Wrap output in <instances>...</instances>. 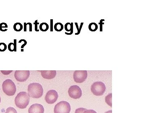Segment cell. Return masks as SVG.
I'll return each instance as SVG.
<instances>
[{"mask_svg":"<svg viewBox=\"0 0 151 113\" xmlns=\"http://www.w3.org/2000/svg\"><path fill=\"white\" fill-rule=\"evenodd\" d=\"M84 113H97L93 110H87L84 112Z\"/></svg>","mask_w":151,"mask_h":113,"instance_id":"cell-26","label":"cell"},{"mask_svg":"<svg viewBox=\"0 0 151 113\" xmlns=\"http://www.w3.org/2000/svg\"><path fill=\"white\" fill-rule=\"evenodd\" d=\"M49 25L46 23H42L40 25V29L42 31H46L49 29Z\"/></svg>","mask_w":151,"mask_h":113,"instance_id":"cell-17","label":"cell"},{"mask_svg":"<svg viewBox=\"0 0 151 113\" xmlns=\"http://www.w3.org/2000/svg\"><path fill=\"white\" fill-rule=\"evenodd\" d=\"M89 29L92 31H95L98 29V25L95 23H91L89 25Z\"/></svg>","mask_w":151,"mask_h":113,"instance_id":"cell-18","label":"cell"},{"mask_svg":"<svg viewBox=\"0 0 151 113\" xmlns=\"http://www.w3.org/2000/svg\"><path fill=\"white\" fill-rule=\"evenodd\" d=\"M40 72L42 78L47 80L53 79L56 75L55 70H41Z\"/></svg>","mask_w":151,"mask_h":113,"instance_id":"cell-11","label":"cell"},{"mask_svg":"<svg viewBox=\"0 0 151 113\" xmlns=\"http://www.w3.org/2000/svg\"><path fill=\"white\" fill-rule=\"evenodd\" d=\"M68 95L70 98L77 99L82 96V91L80 87L77 85L70 86L68 91Z\"/></svg>","mask_w":151,"mask_h":113,"instance_id":"cell-7","label":"cell"},{"mask_svg":"<svg viewBox=\"0 0 151 113\" xmlns=\"http://www.w3.org/2000/svg\"><path fill=\"white\" fill-rule=\"evenodd\" d=\"M105 113H112V111H109L108 112H106Z\"/></svg>","mask_w":151,"mask_h":113,"instance_id":"cell-31","label":"cell"},{"mask_svg":"<svg viewBox=\"0 0 151 113\" xmlns=\"http://www.w3.org/2000/svg\"><path fill=\"white\" fill-rule=\"evenodd\" d=\"M103 21H105V19H101L100 23H99V24L100 25V31H103V25L104 24Z\"/></svg>","mask_w":151,"mask_h":113,"instance_id":"cell-24","label":"cell"},{"mask_svg":"<svg viewBox=\"0 0 151 113\" xmlns=\"http://www.w3.org/2000/svg\"><path fill=\"white\" fill-rule=\"evenodd\" d=\"M58 99V94L56 91L51 90L49 91L46 94L45 97V101L47 104H54Z\"/></svg>","mask_w":151,"mask_h":113,"instance_id":"cell-9","label":"cell"},{"mask_svg":"<svg viewBox=\"0 0 151 113\" xmlns=\"http://www.w3.org/2000/svg\"><path fill=\"white\" fill-rule=\"evenodd\" d=\"M20 41H24V44L21 46V48L23 49L24 47V46H25V45H26V44H27V41L26 40H25V39H21Z\"/></svg>","mask_w":151,"mask_h":113,"instance_id":"cell-27","label":"cell"},{"mask_svg":"<svg viewBox=\"0 0 151 113\" xmlns=\"http://www.w3.org/2000/svg\"><path fill=\"white\" fill-rule=\"evenodd\" d=\"M29 76V70H16L15 72V78L18 82H25L28 79Z\"/></svg>","mask_w":151,"mask_h":113,"instance_id":"cell-8","label":"cell"},{"mask_svg":"<svg viewBox=\"0 0 151 113\" xmlns=\"http://www.w3.org/2000/svg\"><path fill=\"white\" fill-rule=\"evenodd\" d=\"M30 97L26 92H21L17 95L15 99V103L18 108L25 109L29 104Z\"/></svg>","mask_w":151,"mask_h":113,"instance_id":"cell-2","label":"cell"},{"mask_svg":"<svg viewBox=\"0 0 151 113\" xmlns=\"http://www.w3.org/2000/svg\"><path fill=\"white\" fill-rule=\"evenodd\" d=\"M29 25V31H32V24L31 23H27V25Z\"/></svg>","mask_w":151,"mask_h":113,"instance_id":"cell-29","label":"cell"},{"mask_svg":"<svg viewBox=\"0 0 151 113\" xmlns=\"http://www.w3.org/2000/svg\"><path fill=\"white\" fill-rule=\"evenodd\" d=\"M3 28H8V25L5 23H1L0 24V31H4Z\"/></svg>","mask_w":151,"mask_h":113,"instance_id":"cell-23","label":"cell"},{"mask_svg":"<svg viewBox=\"0 0 151 113\" xmlns=\"http://www.w3.org/2000/svg\"><path fill=\"white\" fill-rule=\"evenodd\" d=\"M106 90V86L103 82H96L93 83L91 86V92L96 96H101L103 95Z\"/></svg>","mask_w":151,"mask_h":113,"instance_id":"cell-4","label":"cell"},{"mask_svg":"<svg viewBox=\"0 0 151 113\" xmlns=\"http://www.w3.org/2000/svg\"><path fill=\"white\" fill-rule=\"evenodd\" d=\"M29 113H44V108L40 104H34L30 106L28 109Z\"/></svg>","mask_w":151,"mask_h":113,"instance_id":"cell-10","label":"cell"},{"mask_svg":"<svg viewBox=\"0 0 151 113\" xmlns=\"http://www.w3.org/2000/svg\"><path fill=\"white\" fill-rule=\"evenodd\" d=\"M23 28L22 25L20 23H16L14 25V29L15 31H20Z\"/></svg>","mask_w":151,"mask_h":113,"instance_id":"cell-16","label":"cell"},{"mask_svg":"<svg viewBox=\"0 0 151 113\" xmlns=\"http://www.w3.org/2000/svg\"><path fill=\"white\" fill-rule=\"evenodd\" d=\"M86 110V109L83 108H78L76 110L75 113H84V111Z\"/></svg>","mask_w":151,"mask_h":113,"instance_id":"cell-22","label":"cell"},{"mask_svg":"<svg viewBox=\"0 0 151 113\" xmlns=\"http://www.w3.org/2000/svg\"><path fill=\"white\" fill-rule=\"evenodd\" d=\"M14 43H10L8 46L9 51H17V40L14 39Z\"/></svg>","mask_w":151,"mask_h":113,"instance_id":"cell-13","label":"cell"},{"mask_svg":"<svg viewBox=\"0 0 151 113\" xmlns=\"http://www.w3.org/2000/svg\"><path fill=\"white\" fill-rule=\"evenodd\" d=\"M28 92L29 97L34 99H39L43 95V88L38 83H32L28 86Z\"/></svg>","mask_w":151,"mask_h":113,"instance_id":"cell-1","label":"cell"},{"mask_svg":"<svg viewBox=\"0 0 151 113\" xmlns=\"http://www.w3.org/2000/svg\"><path fill=\"white\" fill-rule=\"evenodd\" d=\"M73 23H67L65 24V29L67 31H70V33H67L65 32V34L67 35H71L73 33Z\"/></svg>","mask_w":151,"mask_h":113,"instance_id":"cell-12","label":"cell"},{"mask_svg":"<svg viewBox=\"0 0 151 113\" xmlns=\"http://www.w3.org/2000/svg\"><path fill=\"white\" fill-rule=\"evenodd\" d=\"M71 108L70 104L65 101L58 103L54 109V113H70Z\"/></svg>","mask_w":151,"mask_h":113,"instance_id":"cell-5","label":"cell"},{"mask_svg":"<svg viewBox=\"0 0 151 113\" xmlns=\"http://www.w3.org/2000/svg\"><path fill=\"white\" fill-rule=\"evenodd\" d=\"M39 24V23H38L37 20H36L35 23H34V24L35 25V29L36 31H39V29H38L37 28V25Z\"/></svg>","mask_w":151,"mask_h":113,"instance_id":"cell-25","label":"cell"},{"mask_svg":"<svg viewBox=\"0 0 151 113\" xmlns=\"http://www.w3.org/2000/svg\"><path fill=\"white\" fill-rule=\"evenodd\" d=\"M64 26L61 23H57L54 25V28L57 31H61L63 29Z\"/></svg>","mask_w":151,"mask_h":113,"instance_id":"cell-15","label":"cell"},{"mask_svg":"<svg viewBox=\"0 0 151 113\" xmlns=\"http://www.w3.org/2000/svg\"><path fill=\"white\" fill-rule=\"evenodd\" d=\"M1 97H0V103H1Z\"/></svg>","mask_w":151,"mask_h":113,"instance_id":"cell-32","label":"cell"},{"mask_svg":"<svg viewBox=\"0 0 151 113\" xmlns=\"http://www.w3.org/2000/svg\"><path fill=\"white\" fill-rule=\"evenodd\" d=\"M76 26V28L77 29V33H75V35H78L80 34V31H81V29H82V26L84 24V23H81V24H80V28H78V24L77 23H75Z\"/></svg>","mask_w":151,"mask_h":113,"instance_id":"cell-19","label":"cell"},{"mask_svg":"<svg viewBox=\"0 0 151 113\" xmlns=\"http://www.w3.org/2000/svg\"><path fill=\"white\" fill-rule=\"evenodd\" d=\"M7 49V45L5 43H0V51H5Z\"/></svg>","mask_w":151,"mask_h":113,"instance_id":"cell-20","label":"cell"},{"mask_svg":"<svg viewBox=\"0 0 151 113\" xmlns=\"http://www.w3.org/2000/svg\"><path fill=\"white\" fill-rule=\"evenodd\" d=\"M112 94H110L107 95L105 98V102L107 104L112 107Z\"/></svg>","mask_w":151,"mask_h":113,"instance_id":"cell-14","label":"cell"},{"mask_svg":"<svg viewBox=\"0 0 151 113\" xmlns=\"http://www.w3.org/2000/svg\"><path fill=\"white\" fill-rule=\"evenodd\" d=\"M27 25L26 23H24V31H27Z\"/></svg>","mask_w":151,"mask_h":113,"instance_id":"cell-30","label":"cell"},{"mask_svg":"<svg viewBox=\"0 0 151 113\" xmlns=\"http://www.w3.org/2000/svg\"><path fill=\"white\" fill-rule=\"evenodd\" d=\"M5 113H17V111L14 108L9 107L7 109L6 112Z\"/></svg>","mask_w":151,"mask_h":113,"instance_id":"cell-21","label":"cell"},{"mask_svg":"<svg viewBox=\"0 0 151 113\" xmlns=\"http://www.w3.org/2000/svg\"><path fill=\"white\" fill-rule=\"evenodd\" d=\"M87 77L86 70H76L73 74V78L76 83L81 84L86 81Z\"/></svg>","mask_w":151,"mask_h":113,"instance_id":"cell-6","label":"cell"},{"mask_svg":"<svg viewBox=\"0 0 151 113\" xmlns=\"http://www.w3.org/2000/svg\"><path fill=\"white\" fill-rule=\"evenodd\" d=\"M2 89L4 93L8 96H13L16 92V87L14 83L10 79H7L4 81Z\"/></svg>","mask_w":151,"mask_h":113,"instance_id":"cell-3","label":"cell"},{"mask_svg":"<svg viewBox=\"0 0 151 113\" xmlns=\"http://www.w3.org/2000/svg\"><path fill=\"white\" fill-rule=\"evenodd\" d=\"M53 19H50V31H53Z\"/></svg>","mask_w":151,"mask_h":113,"instance_id":"cell-28","label":"cell"}]
</instances>
